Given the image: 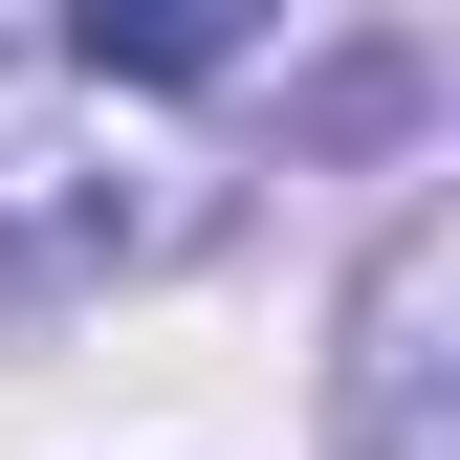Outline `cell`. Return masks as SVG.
Wrapping results in <instances>:
<instances>
[{
    "label": "cell",
    "instance_id": "1",
    "mask_svg": "<svg viewBox=\"0 0 460 460\" xmlns=\"http://www.w3.org/2000/svg\"><path fill=\"white\" fill-rule=\"evenodd\" d=\"M219 219L198 154H154L132 110H110L66 44H0V263H44V285H110V263H176Z\"/></svg>",
    "mask_w": 460,
    "mask_h": 460
},
{
    "label": "cell",
    "instance_id": "2",
    "mask_svg": "<svg viewBox=\"0 0 460 460\" xmlns=\"http://www.w3.org/2000/svg\"><path fill=\"white\" fill-rule=\"evenodd\" d=\"M329 438L351 460H460V219L417 198L351 263V351H329Z\"/></svg>",
    "mask_w": 460,
    "mask_h": 460
},
{
    "label": "cell",
    "instance_id": "3",
    "mask_svg": "<svg viewBox=\"0 0 460 460\" xmlns=\"http://www.w3.org/2000/svg\"><path fill=\"white\" fill-rule=\"evenodd\" d=\"M44 44H66L88 88H219L242 66V0H66Z\"/></svg>",
    "mask_w": 460,
    "mask_h": 460
}]
</instances>
